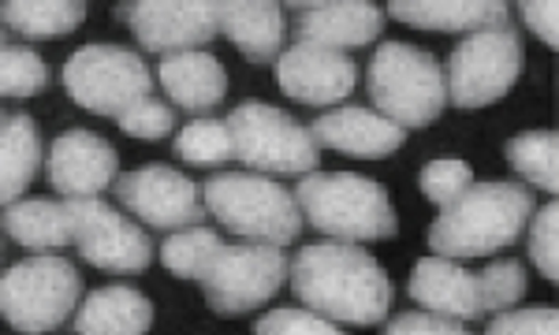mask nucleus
Segmentation results:
<instances>
[{
    "label": "nucleus",
    "mask_w": 559,
    "mask_h": 335,
    "mask_svg": "<svg viewBox=\"0 0 559 335\" xmlns=\"http://www.w3.org/2000/svg\"><path fill=\"white\" fill-rule=\"evenodd\" d=\"M292 287L299 302L324 321L355 324V328L381 324L392 306V279L381 261L340 239L302 247L292 261Z\"/></svg>",
    "instance_id": "f257e3e1"
},
{
    "label": "nucleus",
    "mask_w": 559,
    "mask_h": 335,
    "mask_svg": "<svg viewBox=\"0 0 559 335\" xmlns=\"http://www.w3.org/2000/svg\"><path fill=\"white\" fill-rule=\"evenodd\" d=\"M534 210L537 205L530 187L471 183V190L459 202L440 210V216L432 220L429 250L448 261L489 258L503 247H515Z\"/></svg>",
    "instance_id": "f03ea898"
},
{
    "label": "nucleus",
    "mask_w": 559,
    "mask_h": 335,
    "mask_svg": "<svg viewBox=\"0 0 559 335\" xmlns=\"http://www.w3.org/2000/svg\"><path fill=\"white\" fill-rule=\"evenodd\" d=\"M299 210L313 231L340 242H381L400 231L392 198L369 176L355 171H310L295 187Z\"/></svg>",
    "instance_id": "7ed1b4c3"
},
{
    "label": "nucleus",
    "mask_w": 559,
    "mask_h": 335,
    "mask_svg": "<svg viewBox=\"0 0 559 335\" xmlns=\"http://www.w3.org/2000/svg\"><path fill=\"white\" fill-rule=\"evenodd\" d=\"M366 86L377 112L403 131L429 127L448 105V71L432 52L403 41H381L366 71Z\"/></svg>",
    "instance_id": "20e7f679"
},
{
    "label": "nucleus",
    "mask_w": 559,
    "mask_h": 335,
    "mask_svg": "<svg viewBox=\"0 0 559 335\" xmlns=\"http://www.w3.org/2000/svg\"><path fill=\"white\" fill-rule=\"evenodd\" d=\"M202 202L228 231L254 242H273V247H292L306 224L299 198L254 171L210 176L202 183Z\"/></svg>",
    "instance_id": "39448f33"
},
{
    "label": "nucleus",
    "mask_w": 559,
    "mask_h": 335,
    "mask_svg": "<svg viewBox=\"0 0 559 335\" xmlns=\"http://www.w3.org/2000/svg\"><path fill=\"white\" fill-rule=\"evenodd\" d=\"M236 160L258 176H310L318 168V139L306 123L276 105L247 101L228 116Z\"/></svg>",
    "instance_id": "423d86ee"
},
{
    "label": "nucleus",
    "mask_w": 559,
    "mask_h": 335,
    "mask_svg": "<svg viewBox=\"0 0 559 335\" xmlns=\"http://www.w3.org/2000/svg\"><path fill=\"white\" fill-rule=\"evenodd\" d=\"M83 295V276L60 253H38L4 273L0 313L23 335H45L68 321L71 306Z\"/></svg>",
    "instance_id": "0eeeda50"
},
{
    "label": "nucleus",
    "mask_w": 559,
    "mask_h": 335,
    "mask_svg": "<svg viewBox=\"0 0 559 335\" xmlns=\"http://www.w3.org/2000/svg\"><path fill=\"white\" fill-rule=\"evenodd\" d=\"M64 89L79 108L94 116H116L146 101L153 75L146 60L123 45H83L64 63Z\"/></svg>",
    "instance_id": "6e6552de"
},
{
    "label": "nucleus",
    "mask_w": 559,
    "mask_h": 335,
    "mask_svg": "<svg viewBox=\"0 0 559 335\" xmlns=\"http://www.w3.org/2000/svg\"><path fill=\"white\" fill-rule=\"evenodd\" d=\"M287 273L292 265L273 242H231L202 279V295L216 316H242L265 306L284 287Z\"/></svg>",
    "instance_id": "1a4fd4ad"
},
{
    "label": "nucleus",
    "mask_w": 559,
    "mask_h": 335,
    "mask_svg": "<svg viewBox=\"0 0 559 335\" xmlns=\"http://www.w3.org/2000/svg\"><path fill=\"white\" fill-rule=\"evenodd\" d=\"M522 38L511 26L463 38L448 57V101L455 108H489L519 83Z\"/></svg>",
    "instance_id": "9d476101"
},
{
    "label": "nucleus",
    "mask_w": 559,
    "mask_h": 335,
    "mask_svg": "<svg viewBox=\"0 0 559 335\" xmlns=\"http://www.w3.org/2000/svg\"><path fill=\"white\" fill-rule=\"evenodd\" d=\"M224 4H202V0H128L116 8V20L131 26V34L146 52L160 57H179V52H198L221 34Z\"/></svg>",
    "instance_id": "9b49d317"
},
{
    "label": "nucleus",
    "mask_w": 559,
    "mask_h": 335,
    "mask_svg": "<svg viewBox=\"0 0 559 335\" xmlns=\"http://www.w3.org/2000/svg\"><path fill=\"white\" fill-rule=\"evenodd\" d=\"M71 231L75 247L94 268L105 273H146L153 261V242L128 216H120L102 198H71Z\"/></svg>",
    "instance_id": "f8f14e48"
},
{
    "label": "nucleus",
    "mask_w": 559,
    "mask_h": 335,
    "mask_svg": "<svg viewBox=\"0 0 559 335\" xmlns=\"http://www.w3.org/2000/svg\"><path fill=\"white\" fill-rule=\"evenodd\" d=\"M116 198L142 224L160 231H187L202 224V194L183 171L168 165H142L116 179Z\"/></svg>",
    "instance_id": "ddd939ff"
},
{
    "label": "nucleus",
    "mask_w": 559,
    "mask_h": 335,
    "mask_svg": "<svg viewBox=\"0 0 559 335\" xmlns=\"http://www.w3.org/2000/svg\"><path fill=\"white\" fill-rule=\"evenodd\" d=\"M355 79L358 71L347 52L324 49V45L295 41L276 60V86L287 97H295L299 105H313V108L340 105L344 97H350Z\"/></svg>",
    "instance_id": "4468645a"
},
{
    "label": "nucleus",
    "mask_w": 559,
    "mask_h": 335,
    "mask_svg": "<svg viewBox=\"0 0 559 335\" xmlns=\"http://www.w3.org/2000/svg\"><path fill=\"white\" fill-rule=\"evenodd\" d=\"M116 168H120V153L112 149V142H105L94 131H83V127L57 134L45 153V176L68 202L71 198H97L120 179Z\"/></svg>",
    "instance_id": "2eb2a0df"
},
{
    "label": "nucleus",
    "mask_w": 559,
    "mask_h": 335,
    "mask_svg": "<svg viewBox=\"0 0 559 335\" xmlns=\"http://www.w3.org/2000/svg\"><path fill=\"white\" fill-rule=\"evenodd\" d=\"M299 41L324 49H366L384 31V12L369 0H321V4H292Z\"/></svg>",
    "instance_id": "dca6fc26"
},
{
    "label": "nucleus",
    "mask_w": 559,
    "mask_h": 335,
    "mask_svg": "<svg viewBox=\"0 0 559 335\" xmlns=\"http://www.w3.org/2000/svg\"><path fill=\"white\" fill-rule=\"evenodd\" d=\"M310 131L318 139V146L350 153V157H369V160L388 157V153H395L403 146V139H407V131L400 123H392L388 116L362 105L332 108V112H324L310 123Z\"/></svg>",
    "instance_id": "f3484780"
},
{
    "label": "nucleus",
    "mask_w": 559,
    "mask_h": 335,
    "mask_svg": "<svg viewBox=\"0 0 559 335\" xmlns=\"http://www.w3.org/2000/svg\"><path fill=\"white\" fill-rule=\"evenodd\" d=\"M407 295L418 306H426L429 313L452 316V321H477V316H485L477 276L459 268L455 261L437 258V253L414 265L407 279Z\"/></svg>",
    "instance_id": "a211bd4d"
},
{
    "label": "nucleus",
    "mask_w": 559,
    "mask_h": 335,
    "mask_svg": "<svg viewBox=\"0 0 559 335\" xmlns=\"http://www.w3.org/2000/svg\"><path fill=\"white\" fill-rule=\"evenodd\" d=\"M388 15L418 31L481 34L508 26V4L496 0H392Z\"/></svg>",
    "instance_id": "6ab92c4d"
},
{
    "label": "nucleus",
    "mask_w": 559,
    "mask_h": 335,
    "mask_svg": "<svg viewBox=\"0 0 559 335\" xmlns=\"http://www.w3.org/2000/svg\"><path fill=\"white\" fill-rule=\"evenodd\" d=\"M157 79L165 94L173 97V105L183 108V112H194L198 120H202V112H213L224 101V89H228V75H224L221 60L205 49L165 57L157 68Z\"/></svg>",
    "instance_id": "aec40b11"
},
{
    "label": "nucleus",
    "mask_w": 559,
    "mask_h": 335,
    "mask_svg": "<svg viewBox=\"0 0 559 335\" xmlns=\"http://www.w3.org/2000/svg\"><path fill=\"white\" fill-rule=\"evenodd\" d=\"M150 324L153 302L123 284L90 291L75 313V335H146Z\"/></svg>",
    "instance_id": "412c9836"
},
{
    "label": "nucleus",
    "mask_w": 559,
    "mask_h": 335,
    "mask_svg": "<svg viewBox=\"0 0 559 335\" xmlns=\"http://www.w3.org/2000/svg\"><path fill=\"white\" fill-rule=\"evenodd\" d=\"M221 31L228 34L231 45L254 63L280 60V45H284V8L273 0H236L224 4Z\"/></svg>",
    "instance_id": "4be33fe9"
},
{
    "label": "nucleus",
    "mask_w": 559,
    "mask_h": 335,
    "mask_svg": "<svg viewBox=\"0 0 559 335\" xmlns=\"http://www.w3.org/2000/svg\"><path fill=\"white\" fill-rule=\"evenodd\" d=\"M4 235L34 253H60L68 242H75L68 202L60 205L52 198H23V202L8 205Z\"/></svg>",
    "instance_id": "5701e85b"
},
{
    "label": "nucleus",
    "mask_w": 559,
    "mask_h": 335,
    "mask_svg": "<svg viewBox=\"0 0 559 335\" xmlns=\"http://www.w3.org/2000/svg\"><path fill=\"white\" fill-rule=\"evenodd\" d=\"M0 149H4V187H0V198H4L8 210V205L20 202L23 187H31V179L41 168L38 123L26 112H8L4 123H0Z\"/></svg>",
    "instance_id": "b1692460"
},
{
    "label": "nucleus",
    "mask_w": 559,
    "mask_h": 335,
    "mask_svg": "<svg viewBox=\"0 0 559 335\" xmlns=\"http://www.w3.org/2000/svg\"><path fill=\"white\" fill-rule=\"evenodd\" d=\"M0 20H4L8 31L23 34V38H60V34H71L86 20V4L83 0H45V4L8 0V4H0Z\"/></svg>",
    "instance_id": "393cba45"
},
{
    "label": "nucleus",
    "mask_w": 559,
    "mask_h": 335,
    "mask_svg": "<svg viewBox=\"0 0 559 335\" xmlns=\"http://www.w3.org/2000/svg\"><path fill=\"white\" fill-rule=\"evenodd\" d=\"M224 242L221 235L210 228H187V231H173L165 242H160V261L173 276L183 279H198L202 284L210 276L213 261L221 258Z\"/></svg>",
    "instance_id": "a878e982"
},
{
    "label": "nucleus",
    "mask_w": 559,
    "mask_h": 335,
    "mask_svg": "<svg viewBox=\"0 0 559 335\" xmlns=\"http://www.w3.org/2000/svg\"><path fill=\"white\" fill-rule=\"evenodd\" d=\"M508 165L519 171L522 179H530L534 187L556 194L559 176H556V160H559V134L556 131H526L515 134L508 142Z\"/></svg>",
    "instance_id": "bb28decb"
},
{
    "label": "nucleus",
    "mask_w": 559,
    "mask_h": 335,
    "mask_svg": "<svg viewBox=\"0 0 559 335\" xmlns=\"http://www.w3.org/2000/svg\"><path fill=\"white\" fill-rule=\"evenodd\" d=\"M176 157H183L187 165H210V168L231 160L236 157V146H231L228 120H213V116L191 120L176 134Z\"/></svg>",
    "instance_id": "cd10ccee"
},
{
    "label": "nucleus",
    "mask_w": 559,
    "mask_h": 335,
    "mask_svg": "<svg viewBox=\"0 0 559 335\" xmlns=\"http://www.w3.org/2000/svg\"><path fill=\"white\" fill-rule=\"evenodd\" d=\"M45 83H49V71H45L38 52L4 41V49H0V94H4V101H23V97L41 94Z\"/></svg>",
    "instance_id": "c85d7f7f"
},
{
    "label": "nucleus",
    "mask_w": 559,
    "mask_h": 335,
    "mask_svg": "<svg viewBox=\"0 0 559 335\" xmlns=\"http://www.w3.org/2000/svg\"><path fill=\"white\" fill-rule=\"evenodd\" d=\"M418 187L437 210H448V205L459 202V198L471 190V165H466V160H455V157L429 160L418 176Z\"/></svg>",
    "instance_id": "c756f323"
},
{
    "label": "nucleus",
    "mask_w": 559,
    "mask_h": 335,
    "mask_svg": "<svg viewBox=\"0 0 559 335\" xmlns=\"http://www.w3.org/2000/svg\"><path fill=\"white\" fill-rule=\"evenodd\" d=\"M477 284H481V306L485 313H503L508 306H515L522 295H526V268L522 261L508 258V261H492L485 273H477Z\"/></svg>",
    "instance_id": "7c9ffc66"
},
{
    "label": "nucleus",
    "mask_w": 559,
    "mask_h": 335,
    "mask_svg": "<svg viewBox=\"0 0 559 335\" xmlns=\"http://www.w3.org/2000/svg\"><path fill=\"white\" fill-rule=\"evenodd\" d=\"M173 127H176L173 105L157 101V97H146V101H139L120 116V131L131 134V139H146V142L173 134Z\"/></svg>",
    "instance_id": "2f4dec72"
},
{
    "label": "nucleus",
    "mask_w": 559,
    "mask_h": 335,
    "mask_svg": "<svg viewBox=\"0 0 559 335\" xmlns=\"http://www.w3.org/2000/svg\"><path fill=\"white\" fill-rule=\"evenodd\" d=\"M485 335H559L556 306H526V310H503L485 328Z\"/></svg>",
    "instance_id": "473e14b6"
},
{
    "label": "nucleus",
    "mask_w": 559,
    "mask_h": 335,
    "mask_svg": "<svg viewBox=\"0 0 559 335\" xmlns=\"http://www.w3.org/2000/svg\"><path fill=\"white\" fill-rule=\"evenodd\" d=\"M254 335H344L313 310H269L254 324Z\"/></svg>",
    "instance_id": "72a5a7b5"
},
{
    "label": "nucleus",
    "mask_w": 559,
    "mask_h": 335,
    "mask_svg": "<svg viewBox=\"0 0 559 335\" xmlns=\"http://www.w3.org/2000/svg\"><path fill=\"white\" fill-rule=\"evenodd\" d=\"M556 220H559V205H545L537 213V224L530 228V258L540 268L545 279H559L556 268Z\"/></svg>",
    "instance_id": "f704fd0d"
},
{
    "label": "nucleus",
    "mask_w": 559,
    "mask_h": 335,
    "mask_svg": "<svg viewBox=\"0 0 559 335\" xmlns=\"http://www.w3.org/2000/svg\"><path fill=\"white\" fill-rule=\"evenodd\" d=\"M384 335H471V332L459 321H452V316H440L429 310H407L388 321Z\"/></svg>",
    "instance_id": "c9c22d12"
},
{
    "label": "nucleus",
    "mask_w": 559,
    "mask_h": 335,
    "mask_svg": "<svg viewBox=\"0 0 559 335\" xmlns=\"http://www.w3.org/2000/svg\"><path fill=\"white\" fill-rule=\"evenodd\" d=\"M552 4H526V23L534 26V31L540 34V41L545 45H556V31H552Z\"/></svg>",
    "instance_id": "e433bc0d"
}]
</instances>
